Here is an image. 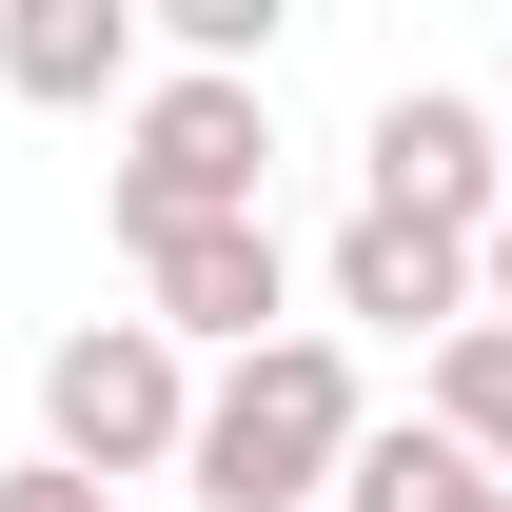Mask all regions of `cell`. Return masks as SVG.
Here are the masks:
<instances>
[{
	"mask_svg": "<svg viewBox=\"0 0 512 512\" xmlns=\"http://www.w3.org/2000/svg\"><path fill=\"white\" fill-rule=\"evenodd\" d=\"M197 355L158 316H79V335H40V453H60V473H99V493H119V473H178L197 453Z\"/></svg>",
	"mask_w": 512,
	"mask_h": 512,
	"instance_id": "cell-2",
	"label": "cell"
},
{
	"mask_svg": "<svg viewBox=\"0 0 512 512\" xmlns=\"http://www.w3.org/2000/svg\"><path fill=\"white\" fill-rule=\"evenodd\" d=\"M0 512H119V493H99V473H60V453H20V473H0Z\"/></svg>",
	"mask_w": 512,
	"mask_h": 512,
	"instance_id": "cell-10",
	"label": "cell"
},
{
	"mask_svg": "<svg viewBox=\"0 0 512 512\" xmlns=\"http://www.w3.org/2000/svg\"><path fill=\"white\" fill-rule=\"evenodd\" d=\"M0 99L40 119H138V0H0Z\"/></svg>",
	"mask_w": 512,
	"mask_h": 512,
	"instance_id": "cell-7",
	"label": "cell"
},
{
	"mask_svg": "<svg viewBox=\"0 0 512 512\" xmlns=\"http://www.w3.org/2000/svg\"><path fill=\"white\" fill-rule=\"evenodd\" d=\"M473 276H493V335H512V237H493V256H473Z\"/></svg>",
	"mask_w": 512,
	"mask_h": 512,
	"instance_id": "cell-11",
	"label": "cell"
},
{
	"mask_svg": "<svg viewBox=\"0 0 512 512\" xmlns=\"http://www.w3.org/2000/svg\"><path fill=\"white\" fill-rule=\"evenodd\" d=\"M256 178H276V99L256 79H158L119 119V178L99 197H119V256H138V237H197V217H276Z\"/></svg>",
	"mask_w": 512,
	"mask_h": 512,
	"instance_id": "cell-3",
	"label": "cell"
},
{
	"mask_svg": "<svg viewBox=\"0 0 512 512\" xmlns=\"http://www.w3.org/2000/svg\"><path fill=\"white\" fill-rule=\"evenodd\" d=\"M434 434H453V453H493V473H512V335H493V316H473V335L434 355Z\"/></svg>",
	"mask_w": 512,
	"mask_h": 512,
	"instance_id": "cell-9",
	"label": "cell"
},
{
	"mask_svg": "<svg viewBox=\"0 0 512 512\" xmlns=\"http://www.w3.org/2000/svg\"><path fill=\"white\" fill-rule=\"evenodd\" d=\"M138 316L178 335V355H276L296 335V237L276 217H197V237H138Z\"/></svg>",
	"mask_w": 512,
	"mask_h": 512,
	"instance_id": "cell-5",
	"label": "cell"
},
{
	"mask_svg": "<svg viewBox=\"0 0 512 512\" xmlns=\"http://www.w3.org/2000/svg\"><path fill=\"white\" fill-rule=\"evenodd\" d=\"M375 453V394H355V335H276V355H237V375L197 394V453H178V493L197 512H316L335 473Z\"/></svg>",
	"mask_w": 512,
	"mask_h": 512,
	"instance_id": "cell-1",
	"label": "cell"
},
{
	"mask_svg": "<svg viewBox=\"0 0 512 512\" xmlns=\"http://www.w3.org/2000/svg\"><path fill=\"white\" fill-rule=\"evenodd\" d=\"M355 197L493 256V237H512V119H493V99H453V79H394L375 138H355Z\"/></svg>",
	"mask_w": 512,
	"mask_h": 512,
	"instance_id": "cell-4",
	"label": "cell"
},
{
	"mask_svg": "<svg viewBox=\"0 0 512 512\" xmlns=\"http://www.w3.org/2000/svg\"><path fill=\"white\" fill-rule=\"evenodd\" d=\"M335 512H512V473H493V453H453L434 414H375V453L335 473Z\"/></svg>",
	"mask_w": 512,
	"mask_h": 512,
	"instance_id": "cell-8",
	"label": "cell"
},
{
	"mask_svg": "<svg viewBox=\"0 0 512 512\" xmlns=\"http://www.w3.org/2000/svg\"><path fill=\"white\" fill-rule=\"evenodd\" d=\"M316 296H335L355 335H434V355H453L473 316H493V276H473V237H434V217H375V197H355V217L316 237Z\"/></svg>",
	"mask_w": 512,
	"mask_h": 512,
	"instance_id": "cell-6",
	"label": "cell"
}]
</instances>
